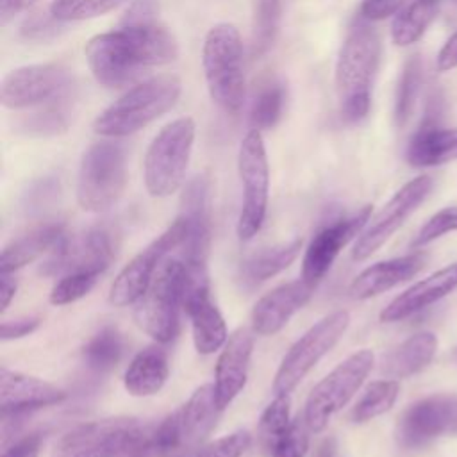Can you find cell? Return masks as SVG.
Returning a JSON list of instances; mask_svg holds the SVG:
<instances>
[{
    "label": "cell",
    "instance_id": "obj_1",
    "mask_svg": "<svg viewBox=\"0 0 457 457\" xmlns=\"http://www.w3.org/2000/svg\"><path fill=\"white\" fill-rule=\"evenodd\" d=\"M93 77L105 87H121L146 68L171 62L179 46L170 30L155 21L123 25L91 37L84 48Z\"/></svg>",
    "mask_w": 457,
    "mask_h": 457
},
{
    "label": "cell",
    "instance_id": "obj_2",
    "mask_svg": "<svg viewBox=\"0 0 457 457\" xmlns=\"http://www.w3.org/2000/svg\"><path fill=\"white\" fill-rule=\"evenodd\" d=\"M378 57L377 32L366 23L353 25L341 45L336 64V89L346 123H359L370 111Z\"/></svg>",
    "mask_w": 457,
    "mask_h": 457
},
{
    "label": "cell",
    "instance_id": "obj_3",
    "mask_svg": "<svg viewBox=\"0 0 457 457\" xmlns=\"http://www.w3.org/2000/svg\"><path fill=\"white\" fill-rule=\"evenodd\" d=\"M180 95V80L175 75H161L130 87L114 100L93 121L96 134L123 137L137 132L164 114Z\"/></svg>",
    "mask_w": 457,
    "mask_h": 457
},
{
    "label": "cell",
    "instance_id": "obj_4",
    "mask_svg": "<svg viewBox=\"0 0 457 457\" xmlns=\"http://www.w3.org/2000/svg\"><path fill=\"white\" fill-rule=\"evenodd\" d=\"M202 66L212 102L225 112L236 114L245 98L243 43L230 23L214 25L202 48Z\"/></svg>",
    "mask_w": 457,
    "mask_h": 457
},
{
    "label": "cell",
    "instance_id": "obj_5",
    "mask_svg": "<svg viewBox=\"0 0 457 457\" xmlns=\"http://www.w3.org/2000/svg\"><path fill=\"white\" fill-rule=\"evenodd\" d=\"M184 307V262L168 255L157 268L146 293L136 302L137 327L157 343H170L179 332V314Z\"/></svg>",
    "mask_w": 457,
    "mask_h": 457
},
{
    "label": "cell",
    "instance_id": "obj_6",
    "mask_svg": "<svg viewBox=\"0 0 457 457\" xmlns=\"http://www.w3.org/2000/svg\"><path fill=\"white\" fill-rule=\"evenodd\" d=\"M125 186L127 157L123 146L109 141L91 145L79 168V205L89 212H104L121 198Z\"/></svg>",
    "mask_w": 457,
    "mask_h": 457
},
{
    "label": "cell",
    "instance_id": "obj_7",
    "mask_svg": "<svg viewBox=\"0 0 457 457\" xmlns=\"http://www.w3.org/2000/svg\"><path fill=\"white\" fill-rule=\"evenodd\" d=\"M195 143V121L179 118L161 129L145 155V186L152 196L175 193L186 177Z\"/></svg>",
    "mask_w": 457,
    "mask_h": 457
},
{
    "label": "cell",
    "instance_id": "obj_8",
    "mask_svg": "<svg viewBox=\"0 0 457 457\" xmlns=\"http://www.w3.org/2000/svg\"><path fill=\"white\" fill-rule=\"evenodd\" d=\"M373 362L375 355L371 350H357L312 387L303 409V420L311 432L318 434L327 428L332 416L341 411L362 386Z\"/></svg>",
    "mask_w": 457,
    "mask_h": 457
},
{
    "label": "cell",
    "instance_id": "obj_9",
    "mask_svg": "<svg viewBox=\"0 0 457 457\" xmlns=\"http://www.w3.org/2000/svg\"><path fill=\"white\" fill-rule=\"evenodd\" d=\"M237 170L243 186L241 211L237 218V236L243 241L252 239L262 227L268 207L270 170L262 136L257 129L250 130L239 146Z\"/></svg>",
    "mask_w": 457,
    "mask_h": 457
},
{
    "label": "cell",
    "instance_id": "obj_10",
    "mask_svg": "<svg viewBox=\"0 0 457 457\" xmlns=\"http://www.w3.org/2000/svg\"><path fill=\"white\" fill-rule=\"evenodd\" d=\"M348 325L350 314L346 311H334L316 321L284 355L273 380V393L289 395L318 361L336 346Z\"/></svg>",
    "mask_w": 457,
    "mask_h": 457
},
{
    "label": "cell",
    "instance_id": "obj_11",
    "mask_svg": "<svg viewBox=\"0 0 457 457\" xmlns=\"http://www.w3.org/2000/svg\"><path fill=\"white\" fill-rule=\"evenodd\" d=\"M145 427L132 416H112L79 425L55 445L52 457H116L136 443Z\"/></svg>",
    "mask_w": 457,
    "mask_h": 457
},
{
    "label": "cell",
    "instance_id": "obj_12",
    "mask_svg": "<svg viewBox=\"0 0 457 457\" xmlns=\"http://www.w3.org/2000/svg\"><path fill=\"white\" fill-rule=\"evenodd\" d=\"M184 239V223L177 218L155 241H152L145 250H141L114 278L109 302L116 307H125L136 303L152 284V278L161 266V262L177 252Z\"/></svg>",
    "mask_w": 457,
    "mask_h": 457
},
{
    "label": "cell",
    "instance_id": "obj_13",
    "mask_svg": "<svg viewBox=\"0 0 457 457\" xmlns=\"http://www.w3.org/2000/svg\"><path fill=\"white\" fill-rule=\"evenodd\" d=\"M448 434H457V395L421 398L403 411L396 425V441L409 450Z\"/></svg>",
    "mask_w": 457,
    "mask_h": 457
},
{
    "label": "cell",
    "instance_id": "obj_14",
    "mask_svg": "<svg viewBox=\"0 0 457 457\" xmlns=\"http://www.w3.org/2000/svg\"><path fill=\"white\" fill-rule=\"evenodd\" d=\"M430 189L432 179L428 175H420L402 186L359 236L352 257L355 261H364L377 252L418 209V205L428 196Z\"/></svg>",
    "mask_w": 457,
    "mask_h": 457
},
{
    "label": "cell",
    "instance_id": "obj_15",
    "mask_svg": "<svg viewBox=\"0 0 457 457\" xmlns=\"http://www.w3.org/2000/svg\"><path fill=\"white\" fill-rule=\"evenodd\" d=\"M114 259L112 234L104 227H91L79 236H68L45 262L46 275L104 273Z\"/></svg>",
    "mask_w": 457,
    "mask_h": 457
},
{
    "label": "cell",
    "instance_id": "obj_16",
    "mask_svg": "<svg viewBox=\"0 0 457 457\" xmlns=\"http://www.w3.org/2000/svg\"><path fill=\"white\" fill-rule=\"evenodd\" d=\"M70 89V71L62 64H29L9 71L0 86V100L9 109L46 104Z\"/></svg>",
    "mask_w": 457,
    "mask_h": 457
},
{
    "label": "cell",
    "instance_id": "obj_17",
    "mask_svg": "<svg viewBox=\"0 0 457 457\" xmlns=\"http://www.w3.org/2000/svg\"><path fill=\"white\" fill-rule=\"evenodd\" d=\"M184 223V239L177 255L187 264H207L211 243V207L209 180L205 175L193 177L182 193L180 214Z\"/></svg>",
    "mask_w": 457,
    "mask_h": 457
},
{
    "label": "cell",
    "instance_id": "obj_18",
    "mask_svg": "<svg viewBox=\"0 0 457 457\" xmlns=\"http://www.w3.org/2000/svg\"><path fill=\"white\" fill-rule=\"evenodd\" d=\"M371 214V205H364L350 216H341L323 225L311 239L303 261H302V278L309 284H318L325 273L334 264L341 248L359 234L368 223Z\"/></svg>",
    "mask_w": 457,
    "mask_h": 457
},
{
    "label": "cell",
    "instance_id": "obj_19",
    "mask_svg": "<svg viewBox=\"0 0 457 457\" xmlns=\"http://www.w3.org/2000/svg\"><path fill=\"white\" fill-rule=\"evenodd\" d=\"M66 391L36 377L0 370V405L2 416H21L27 411L55 405L66 398Z\"/></svg>",
    "mask_w": 457,
    "mask_h": 457
},
{
    "label": "cell",
    "instance_id": "obj_20",
    "mask_svg": "<svg viewBox=\"0 0 457 457\" xmlns=\"http://www.w3.org/2000/svg\"><path fill=\"white\" fill-rule=\"evenodd\" d=\"M314 284L302 280L287 282L264 295L252 309V328L259 336H273L298 312L312 296Z\"/></svg>",
    "mask_w": 457,
    "mask_h": 457
},
{
    "label": "cell",
    "instance_id": "obj_21",
    "mask_svg": "<svg viewBox=\"0 0 457 457\" xmlns=\"http://www.w3.org/2000/svg\"><path fill=\"white\" fill-rule=\"evenodd\" d=\"M253 348V336L248 328H237L228 336L218 362L214 375V395L220 409H225L245 387L248 377V366Z\"/></svg>",
    "mask_w": 457,
    "mask_h": 457
},
{
    "label": "cell",
    "instance_id": "obj_22",
    "mask_svg": "<svg viewBox=\"0 0 457 457\" xmlns=\"http://www.w3.org/2000/svg\"><path fill=\"white\" fill-rule=\"evenodd\" d=\"M184 309L191 320L193 343L198 353L209 355L225 346L228 339L227 325L220 309L211 300L209 284L186 289Z\"/></svg>",
    "mask_w": 457,
    "mask_h": 457
},
{
    "label": "cell",
    "instance_id": "obj_23",
    "mask_svg": "<svg viewBox=\"0 0 457 457\" xmlns=\"http://www.w3.org/2000/svg\"><path fill=\"white\" fill-rule=\"evenodd\" d=\"M437 112L439 109L434 104L407 145L405 159L414 168L439 166L457 159V127L443 129Z\"/></svg>",
    "mask_w": 457,
    "mask_h": 457
},
{
    "label": "cell",
    "instance_id": "obj_24",
    "mask_svg": "<svg viewBox=\"0 0 457 457\" xmlns=\"http://www.w3.org/2000/svg\"><path fill=\"white\" fill-rule=\"evenodd\" d=\"M457 287V262L437 270L427 278L416 282L407 291L398 295L382 312L380 320L386 323L405 320L421 309L436 303Z\"/></svg>",
    "mask_w": 457,
    "mask_h": 457
},
{
    "label": "cell",
    "instance_id": "obj_25",
    "mask_svg": "<svg viewBox=\"0 0 457 457\" xmlns=\"http://www.w3.org/2000/svg\"><path fill=\"white\" fill-rule=\"evenodd\" d=\"M427 262L425 253H409L396 259L375 262L362 270L350 284V295L355 300L373 298L418 275Z\"/></svg>",
    "mask_w": 457,
    "mask_h": 457
},
{
    "label": "cell",
    "instance_id": "obj_26",
    "mask_svg": "<svg viewBox=\"0 0 457 457\" xmlns=\"http://www.w3.org/2000/svg\"><path fill=\"white\" fill-rule=\"evenodd\" d=\"M218 411L221 409L216 403L214 386L204 384L184 405L171 412L179 434V453L196 446L212 430Z\"/></svg>",
    "mask_w": 457,
    "mask_h": 457
},
{
    "label": "cell",
    "instance_id": "obj_27",
    "mask_svg": "<svg viewBox=\"0 0 457 457\" xmlns=\"http://www.w3.org/2000/svg\"><path fill=\"white\" fill-rule=\"evenodd\" d=\"M64 237H66V228L59 221L43 223L32 228L30 232L16 237L2 250L0 273H12L34 262L43 253L46 252L52 253Z\"/></svg>",
    "mask_w": 457,
    "mask_h": 457
},
{
    "label": "cell",
    "instance_id": "obj_28",
    "mask_svg": "<svg viewBox=\"0 0 457 457\" xmlns=\"http://www.w3.org/2000/svg\"><path fill=\"white\" fill-rule=\"evenodd\" d=\"M437 352V337L432 332H418L395 346L380 364V371L389 378L411 377L430 364Z\"/></svg>",
    "mask_w": 457,
    "mask_h": 457
},
{
    "label": "cell",
    "instance_id": "obj_29",
    "mask_svg": "<svg viewBox=\"0 0 457 457\" xmlns=\"http://www.w3.org/2000/svg\"><path fill=\"white\" fill-rule=\"evenodd\" d=\"M170 366L166 353L157 346H148L130 361L123 386L132 396H152L162 389L168 380Z\"/></svg>",
    "mask_w": 457,
    "mask_h": 457
},
{
    "label": "cell",
    "instance_id": "obj_30",
    "mask_svg": "<svg viewBox=\"0 0 457 457\" xmlns=\"http://www.w3.org/2000/svg\"><path fill=\"white\" fill-rule=\"evenodd\" d=\"M445 0H412L393 20L391 37L398 46L416 43L436 20Z\"/></svg>",
    "mask_w": 457,
    "mask_h": 457
},
{
    "label": "cell",
    "instance_id": "obj_31",
    "mask_svg": "<svg viewBox=\"0 0 457 457\" xmlns=\"http://www.w3.org/2000/svg\"><path fill=\"white\" fill-rule=\"evenodd\" d=\"M300 248H302V239H291L287 243H280L253 253L243 264L245 280L250 284H259L275 277L298 257Z\"/></svg>",
    "mask_w": 457,
    "mask_h": 457
},
{
    "label": "cell",
    "instance_id": "obj_32",
    "mask_svg": "<svg viewBox=\"0 0 457 457\" xmlns=\"http://www.w3.org/2000/svg\"><path fill=\"white\" fill-rule=\"evenodd\" d=\"M123 352V336L114 327H104L86 343L82 350V359L91 371L105 373L118 366Z\"/></svg>",
    "mask_w": 457,
    "mask_h": 457
},
{
    "label": "cell",
    "instance_id": "obj_33",
    "mask_svg": "<svg viewBox=\"0 0 457 457\" xmlns=\"http://www.w3.org/2000/svg\"><path fill=\"white\" fill-rule=\"evenodd\" d=\"M73 96L70 89L61 93L59 96L46 102V105L32 112L21 121V129L29 136H55L59 132H64L70 125L71 118V102Z\"/></svg>",
    "mask_w": 457,
    "mask_h": 457
},
{
    "label": "cell",
    "instance_id": "obj_34",
    "mask_svg": "<svg viewBox=\"0 0 457 457\" xmlns=\"http://www.w3.org/2000/svg\"><path fill=\"white\" fill-rule=\"evenodd\" d=\"M398 393H400V386L395 378L371 382L362 393V396L359 398V402L355 403L352 411V420L355 423H366L387 412L395 405Z\"/></svg>",
    "mask_w": 457,
    "mask_h": 457
},
{
    "label": "cell",
    "instance_id": "obj_35",
    "mask_svg": "<svg viewBox=\"0 0 457 457\" xmlns=\"http://www.w3.org/2000/svg\"><path fill=\"white\" fill-rule=\"evenodd\" d=\"M289 396L275 395V400L264 409L259 420V445L266 453H271L277 441L289 428Z\"/></svg>",
    "mask_w": 457,
    "mask_h": 457
},
{
    "label": "cell",
    "instance_id": "obj_36",
    "mask_svg": "<svg viewBox=\"0 0 457 457\" xmlns=\"http://www.w3.org/2000/svg\"><path fill=\"white\" fill-rule=\"evenodd\" d=\"M286 104V87L278 80L266 82L253 102L252 107V123L259 129H271L282 116Z\"/></svg>",
    "mask_w": 457,
    "mask_h": 457
},
{
    "label": "cell",
    "instance_id": "obj_37",
    "mask_svg": "<svg viewBox=\"0 0 457 457\" xmlns=\"http://www.w3.org/2000/svg\"><path fill=\"white\" fill-rule=\"evenodd\" d=\"M282 14V0H257L253 18V55H262L275 41Z\"/></svg>",
    "mask_w": 457,
    "mask_h": 457
},
{
    "label": "cell",
    "instance_id": "obj_38",
    "mask_svg": "<svg viewBox=\"0 0 457 457\" xmlns=\"http://www.w3.org/2000/svg\"><path fill=\"white\" fill-rule=\"evenodd\" d=\"M130 0H52L50 14L59 21H82L104 16Z\"/></svg>",
    "mask_w": 457,
    "mask_h": 457
},
{
    "label": "cell",
    "instance_id": "obj_39",
    "mask_svg": "<svg viewBox=\"0 0 457 457\" xmlns=\"http://www.w3.org/2000/svg\"><path fill=\"white\" fill-rule=\"evenodd\" d=\"M420 86H421V61H420V57L412 55L405 62V68L402 71V79L398 84V91H396L395 120L400 127L405 125V121L409 120V116L414 109Z\"/></svg>",
    "mask_w": 457,
    "mask_h": 457
},
{
    "label": "cell",
    "instance_id": "obj_40",
    "mask_svg": "<svg viewBox=\"0 0 457 457\" xmlns=\"http://www.w3.org/2000/svg\"><path fill=\"white\" fill-rule=\"evenodd\" d=\"M100 275L96 273H70L62 275L50 291V302L54 305H68L86 296L96 284Z\"/></svg>",
    "mask_w": 457,
    "mask_h": 457
},
{
    "label": "cell",
    "instance_id": "obj_41",
    "mask_svg": "<svg viewBox=\"0 0 457 457\" xmlns=\"http://www.w3.org/2000/svg\"><path fill=\"white\" fill-rule=\"evenodd\" d=\"M457 230V207H445L441 211H437L434 216L428 218V221L420 228V232L416 234L412 246L420 248L425 246L432 241H436L437 237Z\"/></svg>",
    "mask_w": 457,
    "mask_h": 457
},
{
    "label": "cell",
    "instance_id": "obj_42",
    "mask_svg": "<svg viewBox=\"0 0 457 457\" xmlns=\"http://www.w3.org/2000/svg\"><path fill=\"white\" fill-rule=\"evenodd\" d=\"M309 427L303 418L291 421L289 428L277 441L271 455L273 457H305L309 446Z\"/></svg>",
    "mask_w": 457,
    "mask_h": 457
},
{
    "label": "cell",
    "instance_id": "obj_43",
    "mask_svg": "<svg viewBox=\"0 0 457 457\" xmlns=\"http://www.w3.org/2000/svg\"><path fill=\"white\" fill-rule=\"evenodd\" d=\"M250 443L252 437L246 430H236L202 446L191 457H241L248 450Z\"/></svg>",
    "mask_w": 457,
    "mask_h": 457
},
{
    "label": "cell",
    "instance_id": "obj_44",
    "mask_svg": "<svg viewBox=\"0 0 457 457\" xmlns=\"http://www.w3.org/2000/svg\"><path fill=\"white\" fill-rule=\"evenodd\" d=\"M116 457H171L168 446L159 437L157 430H145V434L127 446L123 452H120Z\"/></svg>",
    "mask_w": 457,
    "mask_h": 457
},
{
    "label": "cell",
    "instance_id": "obj_45",
    "mask_svg": "<svg viewBox=\"0 0 457 457\" xmlns=\"http://www.w3.org/2000/svg\"><path fill=\"white\" fill-rule=\"evenodd\" d=\"M57 21L52 14H34L30 16L25 25L21 27V32L25 37H30V39H46L54 34H57Z\"/></svg>",
    "mask_w": 457,
    "mask_h": 457
},
{
    "label": "cell",
    "instance_id": "obj_46",
    "mask_svg": "<svg viewBox=\"0 0 457 457\" xmlns=\"http://www.w3.org/2000/svg\"><path fill=\"white\" fill-rule=\"evenodd\" d=\"M39 446H41V436L29 434L20 437L18 441H12L11 446L4 448L2 457H37Z\"/></svg>",
    "mask_w": 457,
    "mask_h": 457
},
{
    "label": "cell",
    "instance_id": "obj_47",
    "mask_svg": "<svg viewBox=\"0 0 457 457\" xmlns=\"http://www.w3.org/2000/svg\"><path fill=\"white\" fill-rule=\"evenodd\" d=\"M403 2L405 0H362L361 12L364 18L380 20V18H386V16L400 11Z\"/></svg>",
    "mask_w": 457,
    "mask_h": 457
},
{
    "label": "cell",
    "instance_id": "obj_48",
    "mask_svg": "<svg viewBox=\"0 0 457 457\" xmlns=\"http://www.w3.org/2000/svg\"><path fill=\"white\" fill-rule=\"evenodd\" d=\"M37 327H39L37 318H20V320H12V321H4L0 336H2V341L18 339V337L32 334Z\"/></svg>",
    "mask_w": 457,
    "mask_h": 457
},
{
    "label": "cell",
    "instance_id": "obj_49",
    "mask_svg": "<svg viewBox=\"0 0 457 457\" xmlns=\"http://www.w3.org/2000/svg\"><path fill=\"white\" fill-rule=\"evenodd\" d=\"M154 14H155L154 0H134L123 18V23L125 25L150 23L154 21Z\"/></svg>",
    "mask_w": 457,
    "mask_h": 457
},
{
    "label": "cell",
    "instance_id": "obj_50",
    "mask_svg": "<svg viewBox=\"0 0 457 457\" xmlns=\"http://www.w3.org/2000/svg\"><path fill=\"white\" fill-rule=\"evenodd\" d=\"M457 68V32L450 36V39L443 45L437 55V70L448 71Z\"/></svg>",
    "mask_w": 457,
    "mask_h": 457
},
{
    "label": "cell",
    "instance_id": "obj_51",
    "mask_svg": "<svg viewBox=\"0 0 457 457\" xmlns=\"http://www.w3.org/2000/svg\"><path fill=\"white\" fill-rule=\"evenodd\" d=\"M16 295V280L9 273H0V296H2V311H5L11 300Z\"/></svg>",
    "mask_w": 457,
    "mask_h": 457
},
{
    "label": "cell",
    "instance_id": "obj_52",
    "mask_svg": "<svg viewBox=\"0 0 457 457\" xmlns=\"http://www.w3.org/2000/svg\"><path fill=\"white\" fill-rule=\"evenodd\" d=\"M23 5V0H0V21L5 25Z\"/></svg>",
    "mask_w": 457,
    "mask_h": 457
},
{
    "label": "cell",
    "instance_id": "obj_53",
    "mask_svg": "<svg viewBox=\"0 0 457 457\" xmlns=\"http://www.w3.org/2000/svg\"><path fill=\"white\" fill-rule=\"evenodd\" d=\"M316 457H339L334 439H327L316 452Z\"/></svg>",
    "mask_w": 457,
    "mask_h": 457
},
{
    "label": "cell",
    "instance_id": "obj_54",
    "mask_svg": "<svg viewBox=\"0 0 457 457\" xmlns=\"http://www.w3.org/2000/svg\"><path fill=\"white\" fill-rule=\"evenodd\" d=\"M445 2H450L452 5H455V7H457V0H445Z\"/></svg>",
    "mask_w": 457,
    "mask_h": 457
}]
</instances>
